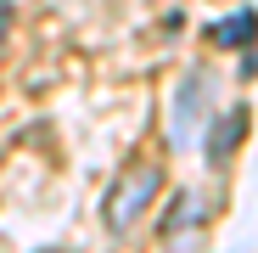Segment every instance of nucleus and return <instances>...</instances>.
I'll list each match as a JSON object with an SVG mask.
<instances>
[{"mask_svg": "<svg viewBox=\"0 0 258 253\" xmlns=\"http://www.w3.org/2000/svg\"><path fill=\"white\" fill-rule=\"evenodd\" d=\"M157 191H163V169H157V163H135V169H123L118 186L107 191V231H112V236L135 231V220L157 203Z\"/></svg>", "mask_w": 258, "mask_h": 253, "instance_id": "obj_1", "label": "nucleus"}, {"mask_svg": "<svg viewBox=\"0 0 258 253\" xmlns=\"http://www.w3.org/2000/svg\"><path fill=\"white\" fill-rule=\"evenodd\" d=\"M202 96H208V73H185V84L174 90V141H180V146L197 135V118L208 113Z\"/></svg>", "mask_w": 258, "mask_h": 253, "instance_id": "obj_2", "label": "nucleus"}, {"mask_svg": "<svg viewBox=\"0 0 258 253\" xmlns=\"http://www.w3.org/2000/svg\"><path fill=\"white\" fill-rule=\"evenodd\" d=\"M241 135H247V107H230V118H213V130H208V163L219 169V163L236 152Z\"/></svg>", "mask_w": 258, "mask_h": 253, "instance_id": "obj_3", "label": "nucleus"}, {"mask_svg": "<svg viewBox=\"0 0 258 253\" xmlns=\"http://www.w3.org/2000/svg\"><path fill=\"white\" fill-rule=\"evenodd\" d=\"M252 34H258V12H230V17H219V23H213V39H219L225 51L252 45Z\"/></svg>", "mask_w": 258, "mask_h": 253, "instance_id": "obj_4", "label": "nucleus"}, {"mask_svg": "<svg viewBox=\"0 0 258 253\" xmlns=\"http://www.w3.org/2000/svg\"><path fill=\"white\" fill-rule=\"evenodd\" d=\"M39 253H73V247H39Z\"/></svg>", "mask_w": 258, "mask_h": 253, "instance_id": "obj_5", "label": "nucleus"}, {"mask_svg": "<svg viewBox=\"0 0 258 253\" xmlns=\"http://www.w3.org/2000/svg\"><path fill=\"white\" fill-rule=\"evenodd\" d=\"M0 34H6V6H0Z\"/></svg>", "mask_w": 258, "mask_h": 253, "instance_id": "obj_6", "label": "nucleus"}]
</instances>
